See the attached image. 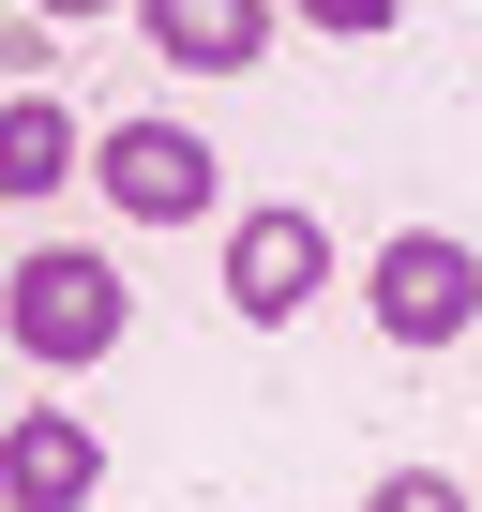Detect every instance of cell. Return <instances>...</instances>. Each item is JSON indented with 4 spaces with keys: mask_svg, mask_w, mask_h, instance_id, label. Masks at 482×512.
Here are the masks:
<instances>
[{
    "mask_svg": "<svg viewBox=\"0 0 482 512\" xmlns=\"http://www.w3.org/2000/svg\"><path fill=\"white\" fill-rule=\"evenodd\" d=\"M0 332H16L46 377L121 362V332H136V302H121V256H91V241H31V256H16V287H0Z\"/></svg>",
    "mask_w": 482,
    "mask_h": 512,
    "instance_id": "cell-1",
    "label": "cell"
},
{
    "mask_svg": "<svg viewBox=\"0 0 482 512\" xmlns=\"http://www.w3.org/2000/svg\"><path fill=\"white\" fill-rule=\"evenodd\" d=\"M362 317H377V347H467L482 332V256L452 226H392L362 256Z\"/></svg>",
    "mask_w": 482,
    "mask_h": 512,
    "instance_id": "cell-2",
    "label": "cell"
},
{
    "mask_svg": "<svg viewBox=\"0 0 482 512\" xmlns=\"http://www.w3.org/2000/svg\"><path fill=\"white\" fill-rule=\"evenodd\" d=\"M91 181H106L121 226H196L211 211V136L196 121H106L91 136Z\"/></svg>",
    "mask_w": 482,
    "mask_h": 512,
    "instance_id": "cell-3",
    "label": "cell"
},
{
    "mask_svg": "<svg viewBox=\"0 0 482 512\" xmlns=\"http://www.w3.org/2000/svg\"><path fill=\"white\" fill-rule=\"evenodd\" d=\"M332 287V226L317 211H241L226 226V317H302Z\"/></svg>",
    "mask_w": 482,
    "mask_h": 512,
    "instance_id": "cell-4",
    "label": "cell"
},
{
    "mask_svg": "<svg viewBox=\"0 0 482 512\" xmlns=\"http://www.w3.org/2000/svg\"><path fill=\"white\" fill-rule=\"evenodd\" d=\"M91 482H106V437L76 407H16L0 422V512H91Z\"/></svg>",
    "mask_w": 482,
    "mask_h": 512,
    "instance_id": "cell-5",
    "label": "cell"
},
{
    "mask_svg": "<svg viewBox=\"0 0 482 512\" xmlns=\"http://www.w3.org/2000/svg\"><path fill=\"white\" fill-rule=\"evenodd\" d=\"M136 31H151V61H166V76H257L272 0H136Z\"/></svg>",
    "mask_w": 482,
    "mask_h": 512,
    "instance_id": "cell-6",
    "label": "cell"
},
{
    "mask_svg": "<svg viewBox=\"0 0 482 512\" xmlns=\"http://www.w3.org/2000/svg\"><path fill=\"white\" fill-rule=\"evenodd\" d=\"M76 166H91L76 106H46V91H16V106H0V196H61Z\"/></svg>",
    "mask_w": 482,
    "mask_h": 512,
    "instance_id": "cell-7",
    "label": "cell"
},
{
    "mask_svg": "<svg viewBox=\"0 0 482 512\" xmlns=\"http://www.w3.org/2000/svg\"><path fill=\"white\" fill-rule=\"evenodd\" d=\"M362 512H467V482H452V467H377Z\"/></svg>",
    "mask_w": 482,
    "mask_h": 512,
    "instance_id": "cell-8",
    "label": "cell"
},
{
    "mask_svg": "<svg viewBox=\"0 0 482 512\" xmlns=\"http://www.w3.org/2000/svg\"><path fill=\"white\" fill-rule=\"evenodd\" d=\"M287 16H317V31H347V46H362V31H392V16H407V0H287Z\"/></svg>",
    "mask_w": 482,
    "mask_h": 512,
    "instance_id": "cell-9",
    "label": "cell"
},
{
    "mask_svg": "<svg viewBox=\"0 0 482 512\" xmlns=\"http://www.w3.org/2000/svg\"><path fill=\"white\" fill-rule=\"evenodd\" d=\"M31 16H61V31H76V16H106V0H31Z\"/></svg>",
    "mask_w": 482,
    "mask_h": 512,
    "instance_id": "cell-10",
    "label": "cell"
}]
</instances>
